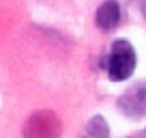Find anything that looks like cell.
<instances>
[{"instance_id":"6da1fadb","label":"cell","mask_w":146,"mask_h":138,"mask_svg":"<svg viewBox=\"0 0 146 138\" xmlns=\"http://www.w3.org/2000/svg\"><path fill=\"white\" fill-rule=\"evenodd\" d=\"M135 50L129 41L118 39L112 43L110 48V56H108V78L112 82H125L133 76L135 71Z\"/></svg>"},{"instance_id":"7a4b0ae2","label":"cell","mask_w":146,"mask_h":138,"mask_svg":"<svg viewBox=\"0 0 146 138\" xmlns=\"http://www.w3.org/2000/svg\"><path fill=\"white\" fill-rule=\"evenodd\" d=\"M62 123L50 110H41L32 115L24 125V138H60Z\"/></svg>"},{"instance_id":"3957f363","label":"cell","mask_w":146,"mask_h":138,"mask_svg":"<svg viewBox=\"0 0 146 138\" xmlns=\"http://www.w3.org/2000/svg\"><path fill=\"white\" fill-rule=\"evenodd\" d=\"M118 108L131 119H140L146 115V84H133L131 88L118 97Z\"/></svg>"},{"instance_id":"277c9868","label":"cell","mask_w":146,"mask_h":138,"mask_svg":"<svg viewBox=\"0 0 146 138\" xmlns=\"http://www.w3.org/2000/svg\"><path fill=\"white\" fill-rule=\"evenodd\" d=\"M95 22H97V28L103 32H110L114 30L120 22V5L116 0H105L103 5L97 9V15H95Z\"/></svg>"},{"instance_id":"5b68a950","label":"cell","mask_w":146,"mask_h":138,"mask_svg":"<svg viewBox=\"0 0 146 138\" xmlns=\"http://www.w3.org/2000/svg\"><path fill=\"white\" fill-rule=\"evenodd\" d=\"M86 132L90 134V138H108L110 136V127L105 123V119L101 115H95L86 125Z\"/></svg>"}]
</instances>
